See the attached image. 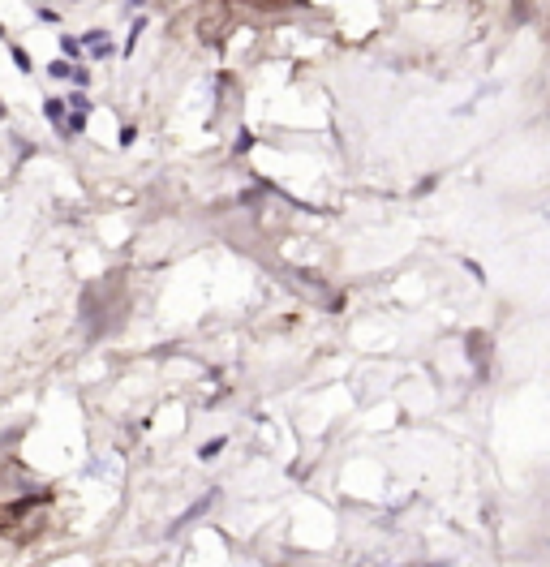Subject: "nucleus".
<instances>
[{"instance_id": "1", "label": "nucleus", "mask_w": 550, "mask_h": 567, "mask_svg": "<svg viewBox=\"0 0 550 567\" xmlns=\"http://www.w3.org/2000/svg\"><path fill=\"white\" fill-rule=\"evenodd\" d=\"M82 47H91V56H112V43H108V30H86Z\"/></svg>"}, {"instance_id": "2", "label": "nucleus", "mask_w": 550, "mask_h": 567, "mask_svg": "<svg viewBox=\"0 0 550 567\" xmlns=\"http://www.w3.org/2000/svg\"><path fill=\"white\" fill-rule=\"evenodd\" d=\"M43 112H47V121H52L60 134H64V125H69V117H64V99H47L43 104Z\"/></svg>"}, {"instance_id": "3", "label": "nucleus", "mask_w": 550, "mask_h": 567, "mask_svg": "<svg viewBox=\"0 0 550 567\" xmlns=\"http://www.w3.org/2000/svg\"><path fill=\"white\" fill-rule=\"evenodd\" d=\"M64 108H73V112H82V117H91V99H86V91H77L64 99Z\"/></svg>"}, {"instance_id": "4", "label": "nucleus", "mask_w": 550, "mask_h": 567, "mask_svg": "<svg viewBox=\"0 0 550 567\" xmlns=\"http://www.w3.org/2000/svg\"><path fill=\"white\" fill-rule=\"evenodd\" d=\"M13 64H18L22 73H30V52H26V47H18V43H13Z\"/></svg>"}, {"instance_id": "5", "label": "nucleus", "mask_w": 550, "mask_h": 567, "mask_svg": "<svg viewBox=\"0 0 550 567\" xmlns=\"http://www.w3.org/2000/svg\"><path fill=\"white\" fill-rule=\"evenodd\" d=\"M69 69H73L69 60H52V64H47V73H52V77H60V82H64V77H69Z\"/></svg>"}, {"instance_id": "6", "label": "nucleus", "mask_w": 550, "mask_h": 567, "mask_svg": "<svg viewBox=\"0 0 550 567\" xmlns=\"http://www.w3.org/2000/svg\"><path fill=\"white\" fill-rule=\"evenodd\" d=\"M69 77H73L77 86H91V69H86V64H73V69H69Z\"/></svg>"}, {"instance_id": "7", "label": "nucleus", "mask_w": 550, "mask_h": 567, "mask_svg": "<svg viewBox=\"0 0 550 567\" xmlns=\"http://www.w3.org/2000/svg\"><path fill=\"white\" fill-rule=\"evenodd\" d=\"M219 451H224V439H211V443H206V447H202V460H215V456H219Z\"/></svg>"}, {"instance_id": "8", "label": "nucleus", "mask_w": 550, "mask_h": 567, "mask_svg": "<svg viewBox=\"0 0 550 567\" xmlns=\"http://www.w3.org/2000/svg\"><path fill=\"white\" fill-rule=\"evenodd\" d=\"M142 26H147V22H134V30H129V39H125V52H134V43H138V35H142Z\"/></svg>"}, {"instance_id": "9", "label": "nucleus", "mask_w": 550, "mask_h": 567, "mask_svg": "<svg viewBox=\"0 0 550 567\" xmlns=\"http://www.w3.org/2000/svg\"><path fill=\"white\" fill-rule=\"evenodd\" d=\"M0 117H5V104H0Z\"/></svg>"}, {"instance_id": "10", "label": "nucleus", "mask_w": 550, "mask_h": 567, "mask_svg": "<svg viewBox=\"0 0 550 567\" xmlns=\"http://www.w3.org/2000/svg\"><path fill=\"white\" fill-rule=\"evenodd\" d=\"M0 35H5V26H0Z\"/></svg>"}]
</instances>
